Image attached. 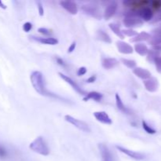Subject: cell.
Here are the masks:
<instances>
[{"label":"cell","mask_w":161,"mask_h":161,"mask_svg":"<svg viewBox=\"0 0 161 161\" xmlns=\"http://www.w3.org/2000/svg\"><path fill=\"white\" fill-rule=\"evenodd\" d=\"M151 38V35L149 33L146 32V31H143V32L138 33L136 36H135L134 38L130 39V42H142V41H149Z\"/></svg>","instance_id":"ffe728a7"},{"label":"cell","mask_w":161,"mask_h":161,"mask_svg":"<svg viewBox=\"0 0 161 161\" xmlns=\"http://www.w3.org/2000/svg\"><path fill=\"white\" fill-rule=\"evenodd\" d=\"M154 63L157 66V69L159 72H161V57H158L157 59L155 60Z\"/></svg>","instance_id":"1f68e13d"},{"label":"cell","mask_w":161,"mask_h":161,"mask_svg":"<svg viewBox=\"0 0 161 161\" xmlns=\"http://www.w3.org/2000/svg\"><path fill=\"white\" fill-rule=\"evenodd\" d=\"M109 28L110 29H111L112 31H113V32L118 36V37L120 38L121 39H124V36L122 32V30L120 29V28H119L116 24H113V23L109 24Z\"/></svg>","instance_id":"cb8c5ba5"},{"label":"cell","mask_w":161,"mask_h":161,"mask_svg":"<svg viewBox=\"0 0 161 161\" xmlns=\"http://www.w3.org/2000/svg\"><path fill=\"white\" fill-rule=\"evenodd\" d=\"M30 80L31 83L32 84V86L34 87L35 91L39 94L42 96H47V97H53L57 98H60V97L55 95L54 94H52L50 91H47V89L45 86V83H44L43 75L42 72L39 71H35L30 75Z\"/></svg>","instance_id":"6da1fadb"},{"label":"cell","mask_w":161,"mask_h":161,"mask_svg":"<svg viewBox=\"0 0 161 161\" xmlns=\"http://www.w3.org/2000/svg\"><path fill=\"white\" fill-rule=\"evenodd\" d=\"M115 97H116V106H117L118 109H119V111L122 112V113H126V114H129V113H130V110L125 106V105H124V102H123L122 99H121L120 96L119 95V94H116Z\"/></svg>","instance_id":"44dd1931"},{"label":"cell","mask_w":161,"mask_h":161,"mask_svg":"<svg viewBox=\"0 0 161 161\" xmlns=\"http://www.w3.org/2000/svg\"><path fill=\"white\" fill-rule=\"evenodd\" d=\"M97 37L99 40L103 41V42H107V43H111L112 42V39L110 38V36L106 32L102 31V30H100V31H97Z\"/></svg>","instance_id":"603a6c76"},{"label":"cell","mask_w":161,"mask_h":161,"mask_svg":"<svg viewBox=\"0 0 161 161\" xmlns=\"http://www.w3.org/2000/svg\"><path fill=\"white\" fill-rule=\"evenodd\" d=\"M94 116L95 119H97L98 122L102 123V124H107V125H111L113 124L111 118L109 117L108 114L104 111H99V112H94Z\"/></svg>","instance_id":"9c48e42d"},{"label":"cell","mask_w":161,"mask_h":161,"mask_svg":"<svg viewBox=\"0 0 161 161\" xmlns=\"http://www.w3.org/2000/svg\"><path fill=\"white\" fill-rule=\"evenodd\" d=\"M0 7H1L2 9H6V6L2 1H0Z\"/></svg>","instance_id":"60d3db41"},{"label":"cell","mask_w":161,"mask_h":161,"mask_svg":"<svg viewBox=\"0 0 161 161\" xmlns=\"http://www.w3.org/2000/svg\"><path fill=\"white\" fill-rule=\"evenodd\" d=\"M142 127H143V129L146 130V132H147L148 134H150V135H153V134H155L156 132H157L156 131L155 129H153V127H151L150 126H149V124H148L144 120L142 121Z\"/></svg>","instance_id":"4316f807"},{"label":"cell","mask_w":161,"mask_h":161,"mask_svg":"<svg viewBox=\"0 0 161 161\" xmlns=\"http://www.w3.org/2000/svg\"><path fill=\"white\" fill-rule=\"evenodd\" d=\"M158 55L159 52L156 51V50H150L147 54V60L149 61H151V62H154L155 60L159 57Z\"/></svg>","instance_id":"484cf974"},{"label":"cell","mask_w":161,"mask_h":161,"mask_svg":"<svg viewBox=\"0 0 161 161\" xmlns=\"http://www.w3.org/2000/svg\"><path fill=\"white\" fill-rule=\"evenodd\" d=\"M149 42L153 47L161 44V28H159L157 31H154V35L153 36H151Z\"/></svg>","instance_id":"d6986e66"},{"label":"cell","mask_w":161,"mask_h":161,"mask_svg":"<svg viewBox=\"0 0 161 161\" xmlns=\"http://www.w3.org/2000/svg\"><path fill=\"white\" fill-rule=\"evenodd\" d=\"M64 119H65V121H67L68 123L71 124L72 125H73L74 127L78 128L79 130H82V131L86 132V133L91 132V128H90L89 125H88L86 123H85L84 121L80 120V119L72 117V116H69V115L64 116Z\"/></svg>","instance_id":"277c9868"},{"label":"cell","mask_w":161,"mask_h":161,"mask_svg":"<svg viewBox=\"0 0 161 161\" xmlns=\"http://www.w3.org/2000/svg\"><path fill=\"white\" fill-rule=\"evenodd\" d=\"M75 47H76V43H75V42H72V44L70 45V47H69V49H68V53H72V52H73L74 50H75Z\"/></svg>","instance_id":"8d00e7d4"},{"label":"cell","mask_w":161,"mask_h":161,"mask_svg":"<svg viewBox=\"0 0 161 161\" xmlns=\"http://www.w3.org/2000/svg\"><path fill=\"white\" fill-rule=\"evenodd\" d=\"M116 148L119 151V152L126 154V155L128 156L129 157H130V158L134 159V160H142L145 158V155H143L141 153L135 152V151L130 150V149H127V148L122 147V146H116Z\"/></svg>","instance_id":"5b68a950"},{"label":"cell","mask_w":161,"mask_h":161,"mask_svg":"<svg viewBox=\"0 0 161 161\" xmlns=\"http://www.w3.org/2000/svg\"><path fill=\"white\" fill-rule=\"evenodd\" d=\"M153 50L160 53V52H161V44H160V45H157V46H155V47H153Z\"/></svg>","instance_id":"ab89813d"},{"label":"cell","mask_w":161,"mask_h":161,"mask_svg":"<svg viewBox=\"0 0 161 161\" xmlns=\"http://www.w3.org/2000/svg\"><path fill=\"white\" fill-rule=\"evenodd\" d=\"M60 5L65 9L66 11L72 15H75L78 13V7L77 5L74 2L72 1H61L60 2Z\"/></svg>","instance_id":"8fae6325"},{"label":"cell","mask_w":161,"mask_h":161,"mask_svg":"<svg viewBox=\"0 0 161 161\" xmlns=\"http://www.w3.org/2000/svg\"><path fill=\"white\" fill-rule=\"evenodd\" d=\"M82 10L85 13V14L91 15V17H94V18L101 19L102 16H101V12L98 9L97 6H91V5H85V6H82Z\"/></svg>","instance_id":"52a82bcc"},{"label":"cell","mask_w":161,"mask_h":161,"mask_svg":"<svg viewBox=\"0 0 161 161\" xmlns=\"http://www.w3.org/2000/svg\"><path fill=\"white\" fill-rule=\"evenodd\" d=\"M138 15H139L140 18L144 21H150L154 17L153 9L147 6L141 8V9L138 11Z\"/></svg>","instance_id":"ba28073f"},{"label":"cell","mask_w":161,"mask_h":161,"mask_svg":"<svg viewBox=\"0 0 161 161\" xmlns=\"http://www.w3.org/2000/svg\"><path fill=\"white\" fill-rule=\"evenodd\" d=\"M38 10H39V16H43L44 14V9L43 6H42V4L40 3V2H38Z\"/></svg>","instance_id":"e575fe53"},{"label":"cell","mask_w":161,"mask_h":161,"mask_svg":"<svg viewBox=\"0 0 161 161\" xmlns=\"http://www.w3.org/2000/svg\"><path fill=\"white\" fill-rule=\"evenodd\" d=\"M121 61H122L123 64L124 65L127 66L129 69H135L136 68V61H134V60L130 59H126V58H121Z\"/></svg>","instance_id":"d4e9b609"},{"label":"cell","mask_w":161,"mask_h":161,"mask_svg":"<svg viewBox=\"0 0 161 161\" xmlns=\"http://www.w3.org/2000/svg\"><path fill=\"white\" fill-rule=\"evenodd\" d=\"M117 8L118 5L116 3H112L111 4L108 5L106 9H105V12H104V18L105 20H109L111 17H113L115 15L116 10H117Z\"/></svg>","instance_id":"9a60e30c"},{"label":"cell","mask_w":161,"mask_h":161,"mask_svg":"<svg viewBox=\"0 0 161 161\" xmlns=\"http://www.w3.org/2000/svg\"><path fill=\"white\" fill-rule=\"evenodd\" d=\"M122 32L124 36H130V37H135V36H136L138 34L136 31H135V30L133 29H130V28L122 30Z\"/></svg>","instance_id":"83f0119b"},{"label":"cell","mask_w":161,"mask_h":161,"mask_svg":"<svg viewBox=\"0 0 161 161\" xmlns=\"http://www.w3.org/2000/svg\"><path fill=\"white\" fill-rule=\"evenodd\" d=\"M98 149L102 157V161H113V156L107 146L103 143H100L98 144Z\"/></svg>","instance_id":"30bf717a"},{"label":"cell","mask_w":161,"mask_h":161,"mask_svg":"<svg viewBox=\"0 0 161 161\" xmlns=\"http://www.w3.org/2000/svg\"><path fill=\"white\" fill-rule=\"evenodd\" d=\"M119 61L116 58H105L102 61V66L105 69H111L118 65Z\"/></svg>","instance_id":"e0dca14e"},{"label":"cell","mask_w":161,"mask_h":161,"mask_svg":"<svg viewBox=\"0 0 161 161\" xmlns=\"http://www.w3.org/2000/svg\"><path fill=\"white\" fill-rule=\"evenodd\" d=\"M135 50L141 56H146L148 54L149 50L148 49L147 46L145 45L144 43L138 42L135 45Z\"/></svg>","instance_id":"7402d4cb"},{"label":"cell","mask_w":161,"mask_h":161,"mask_svg":"<svg viewBox=\"0 0 161 161\" xmlns=\"http://www.w3.org/2000/svg\"><path fill=\"white\" fill-rule=\"evenodd\" d=\"M143 83H144L146 89L148 91H149V92H155L158 89V80L156 78H153V77H151V78L148 79V80H144Z\"/></svg>","instance_id":"7c38bea8"},{"label":"cell","mask_w":161,"mask_h":161,"mask_svg":"<svg viewBox=\"0 0 161 161\" xmlns=\"http://www.w3.org/2000/svg\"><path fill=\"white\" fill-rule=\"evenodd\" d=\"M57 62L58 63V64H60V65H62V66H65V63H64V61H63L61 58H57Z\"/></svg>","instance_id":"f35d334b"},{"label":"cell","mask_w":161,"mask_h":161,"mask_svg":"<svg viewBox=\"0 0 161 161\" xmlns=\"http://www.w3.org/2000/svg\"><path fill=\"white\" fill-rule=\"evenodd\" d=\"M116 47H117L118 51L124 54H130L134 52L133 47L128 43L123 41H117L116 42Z\"/></svg>","instance_id":"4fadbf2b"},{"label":"cell","mask_w":161,"mask_h":161,"mask_svg":"<svg viewBox=\"0 0 161 161\" xmlns=\"http://www.w3.org/2000/svg\"><path fill=\"white\" fill-rule=\"evenodd\" d=\"M32 28V25L30 22H26V23L24 24L23 25V30L25 32H29L31 31V29Z\"/></svg>","instance_id":"4dcf8cb0"},{"label":"cell","mask_w":161,"mask_h":161,"mask_svg":"<svg viewBox=\"0 0 161 161\" xmlns=\"http://www.w3.org/2000/svg\"><path fill=\"white\" fill-rule=\"evenodd\" d=\"M31 39L33 40L37 41V42H40V43L46 44V45H57L58 43V40L55 38L48 37V38H43V37H36V36H30Z\"/></svg>","instance_id":"2e32d148"},{"label":"cell","mask_w":161,"mask_h":161,"mask_svg":"<svg viewBox=\"0 0 161 161\" xmlns=\"http://www.w3.org/2000/svg\"><path fill=\"white\" fill-rule=\"evenodd\" d=\"M133 73L135 74L136 76H138V78L142 79V80H146L148 79L151 78V73L149 71H148L147 69H142L141 67H136L135 69H133Z\"/></svg>","instance_id":"5bb4252c"},{"label":"cell","mask_w":161,"mask_h":161,"mask_svg":"<svg viewBox=\"0 0 161 161\" xmlns=\"http://www.w3.org/2000/svg\"><path fill=\"white\" fill-rule=\"evenodd\" d=\"M102 94L101 93L97 92V91H91L86 94V95L83 97L84 102H87L89 100H94L95 102H100L102 99Z\"/></svg>","instance_id":"ac0fdd59"},{"label":"cell","mask_w":161,"mask_h":161,"mask_svg":"<svg viewBox=\"0 0 161 161\" xmlns=\"http://www.w3.org/2000/svg\"><path fill=\"white\" fill-rule=\"evenodd\" d=\"M38 31H39L40 34L43 35V36H50V35L51 34L50 30L45 28H39V29H38Z\"/></svg>","instance_id":"f546056e"},{"label":"cell","mask_w":161,"mask_h":161,"mask_svg":"<svg viewBox=\"0 0 161 161\" xmlns=\"http://www.w3.org/2000/svg\"><path fill=\"white\" fill-rule=\"evenodd\" d=\"M6 156H7V152H6V150L3 147V146H0V158H5Z\"/></svg>","instance_id":"d590c367"},{"label":"cell","mask_w":161,"mask_h":161,"mask_svg":"<svg viewBox=\"0 0 161 161\" xmlns=\"http://www.w3.org/2000/svg\"><path fill=\"white\" fill-rule=\"evenodd\" d=\"M152 6L154 9H161V1H158V0H155L152 3Z\"/></svg>","instance_id":"836d02e7"},{"label":"cell","mask_w":161,"mask_h":161,"mask_svg":"<svg viewBox=\"0 0 161 161\" xmlns=\"http://www.w3.org/2000/svg\"><path fill=\"white\" fill-rule=\"evenodd\" d=\"M29 149L39 155L48 156L50 154V149H49L44 138L42 136L37 137L29 145Z\"/></svg>","instance_id":"7a4b0ae2"},{"label":"cell","mask_w":161,"mask_h":161,"mask_svg":"<svg viewBox=\"0 0 161 161\" xmlns=\"http://www.w3.org/2000/svg\"><path fill=\"white\" fill-rule=\"evenodd\" d=\"M96 79H97L96 75H91V77H89V78L86 80V82H87V83H94V82L96 81Z\"/></svg>","instance_id":"74e56055"},{"label":"cell","mask_w":161,"mask_h":161,"mask_svg":"<svg viewBox=\"0 0 161 161\" xmlns=\"http://www.w3.org/2000/svg\"><path fill=\"white\" fill-rule=\"evenodd\" d=\"M123 22L126 27L130 29H132V28L140 27L143 25V20L140 18L138 12L136 13L135 11H130L126 14Z\"/></svg>","instance_id":"3957f363"},{"label":"cell","mask_w":161,"mask_h":161,"mask_svg":"<svg viewBox=\"0 0 161 161\" xmlns=\"http://www.w3.org/2000/svg\"><path fill=\"white\" fill-rule=\"evenodd\" d=\"M58 75H59V76L61 77L62 80H64L66 83H69V84L72 86V89H73L74 91H76L78 94H81V95H85V96L86 95V94H87V93H86L84 91H83V90H82L81 88L79 86V85L77 84L75 82H74L73 80L70 78V77H69L68 75H65L64 74L61 73V72H58Z\"/></svg>","instance_id":"8992f818"},{"label":"cell","mask_w":161,"mask_h":161,"mask_svg":"<svg viewBox=\"0 0 161 161\" xmlns=\"http://www.w3.org/2000/svg\"><path fill=\"white\" fill-rule=\"evenodd\" d=\"M86 72H87V69H86V68L81 67V68H80V69H78V72H77V75H78L79 76H81V75H85V74L86 73Z\"/></svg>","instance_id":"d6a6232c"},{"label":"cell","mask_w":161,"mask_h":161,"mask_svg":"<svg viewBox=\"0 0 161 161\" xmlns=\"http://www.w3.org/2000/svg\"><path fill=\"white\" fill-rule=\"evenodd\" d=\"M161 21V9H159L158 12L157 13L152 20V23H157V22Z\"/></svg>","instance_id":"f1b7e54d"}]
</instances>
